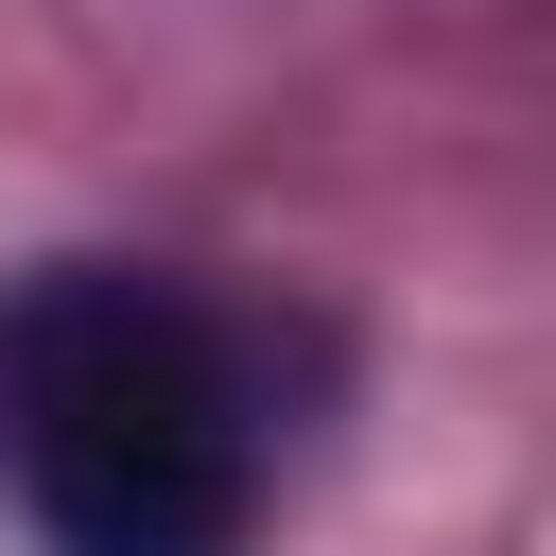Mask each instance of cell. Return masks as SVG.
<instances>
[{"mask_svg":"<svg viewBox=\"0 0 556 556\" xmlns=\"http://www.w3.org/2000/svg\"><path fill=\"white\" fill-rule=\"evenodd\" d=\"M0 469L35 556H243L261 400L226 330L139 261H35L0 295Z\"/></svg>","mask_w":556,"mask_h":556,"instance_id":"1","label":"cell"}]
</instances>
